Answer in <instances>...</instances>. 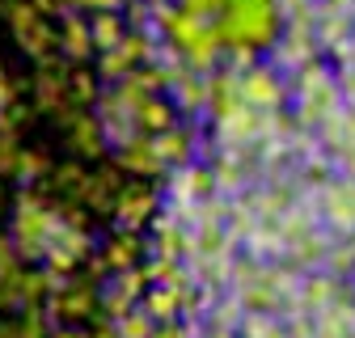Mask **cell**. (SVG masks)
I'll return each mask as SVG.
<instances>
[{
  "mask_svg": "<svg viewBox=\"0 0 355 338\" xmlns=\"http://www.w3.org/2000/svg\"><path fill=\"white\" fill-rule=\"evenodd\" d=\"M211 9H220L216 0H182V13H187V17H195V21H199V17H207Z\"/></svg>",
  "mask_w": 355,
  "mask_h": 338,
  "instance_id": "2",
  "label": "cell"
},
{
  "mask_svg": "<svg viewBox=\"0 0 355 338\" xmlns=\"http://www.w3.org/2000/svg\"><path fill=\"white\" fill-rule=\"evenodd\" d=\"M94 34H98V42H102V47H114V42H119V21H114V17H98Z\"/></svg>",
  "mask_w": 355,
  "mask_h": 338,
  "instance_id": "1",
  "label": "cell"
},
{
  "mask_svg": "<svg viewBox=\"0 0 355 338\" xmlns=\"http://www.w3.org/2000/svg\"><path fill=\"white\" fill-rule=\"evenodd\" d=\"M68 42H72L76 51H85V26L80 21H68Z\"/></svg>",
  "mask_w": 355,
  "mask_h": 338,
  "instance_id": "3",
  "label": "cell"
},
{
  "mask_svg": "<svg viewBox=\"0 0 355 338\" xmlns=\"http://www.w3.org/2000/svg\"><path fill=\"white\" fill-rule=\"evenodd\" d=\"M72 5H89V0H72Z\"/></svg>",
  "mask_w": 355,
  "mask_h": 338,
  "instance_id": "5",
  "label": "cell"
},
{
  "mask_svg": "<svg viewBox=\"0 0 355 338\" xmlns=\"http://www.w3.org/2000/svg\"><path fill=\"white\" fill-rule=\"evenodd\" d=\"M89 5H98V9H114L119 0H89Z\"/></svg>",
  "mask_w": 355,
  "mask_h": 338,
  "instance_id": "4",
  "label": "cell"
}]
</instances>
